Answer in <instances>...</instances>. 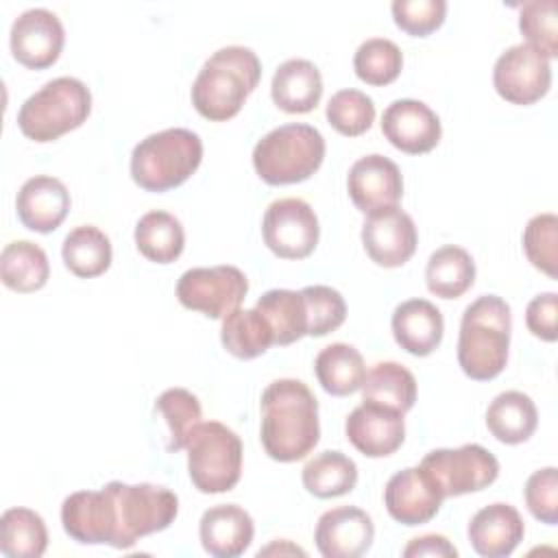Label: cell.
<instances>
[{
  "label": "cell",
  "mask_w": 558,
  "mask_h": 558,
  "mask_svg": "<svg viewBox=\"0 0 558 558\" xmlns=\"http://www.w3.org/2000/svg\"><path fill=\"white\" fill-rule=\"evenodd\" d=\"M48 547V530L31 508H9L0 517V551L9 558H39Z\"/></svg>",
  "instance_id": "34"
},
{
  "label": "cell",
  "mask_w": 558,
  "mask_h": 558,
  "mask_svg": "<svg viewBox=\"0 0 558 558\" xmlns=\"http://www.w3.org/2000/svg\"><path fill=\"white\" fill-rule=\"evenodd\" d=\"M395 24L412 35V37H427L436 28L442 26L447 15L445 0H395L390 4Z\"/></svg>",
  "instance_id": "43"
},
{
  "label": "cell",
  "mask_w": 558,
  "mask_h": 558,
  "mask_svg": "<svg viewBox=\"0 0 558 558\" xmlns=\"http://www.w3.org/2000/svg\"><path fill=\"white\" fill-rule=\"evenodd\" d=\"M536 425V405L525 392L519 390L497 395L486 410V427L504 445L525 442L534 434Z\"/></svg>",
  "instance_id": "26"
},
{
  "label": "cell",
  "mask_w": 558,
  "mask_h": 558,
  "mask_svg": "<svg viewBox=\"0 0 558 558\" xmlns=\"http://www.w3.org/2000/svg\"><path fill=\"white\" fill-rule=\"evenodd\" d=\"M421 466L436 480L445 497L477 493L499 475L497 458L477 442L458 449H434L421 460Z\"/></svg>",
  "instance_id": "10"
},
{
  "label": "cell",
  "mask_w": 558,
  "mask_h": 558,
  "mask_svg": "<svg viewBox=\"0 0 558 558\" xmlns=\"http://www.w3.org/2000/svg\"><path fill=\"white\" fill-rule=\"evenodd\" d=\"M381 133L401 153L423 155L438 146L442 126L429 105L414 98H401L384 109Z\"/></svg>",
  "instance_id": "16"
},
{
  "label": "cell",
  "mask_w": 558,
  "mask_h": 558,
  "mask_svg": "<svg viewBox=\"0 0 558 558\" xmlns=\"http://www.w3.org/2000/svg\"><path fill=\"white\" fill-rule=\"evenodd\" d=\"M262 76L257 54L246 46L216 50L192 83V105L209 122H227L240 113Z\"/></svg>",
  "instance_id": "2"
},
{
  "label": "cell",
  "mask_w": 558,
  "mask_h": 558,
  "mask_svg": "<svg viewBox=\"0 0 558 558\" xmlns=\"http://www.w3.org/2000/svg\"><path fill=\"white\" fill-rule=\"evenodd\" d=\"M70 205L72 198L63 181L48 174H37L24 181L15 198L20 222L37 233L54 231L65 220Z\"/></svg>",
  "instance_id": "20"
},
{
  "label": "cell",
  "mask_w": 558,
  "mask_h": 558,
  "mask_svg": "<svg viewBox=\"0 0 558 558\" xmlns=\"http://www.w3.org/2000/svg\"><path fill=\"white\" fill-rule=\"evenodd\" d=\"M347 440L366 458L392 456L405 438L403 414L375 403H360L344 423Z\"/></svg>",
  "instance_id": "18"
},
{
  "label": "cell",
  "mask_w": 558,
  "mask_h": 558,
  "mask_svg": "<svg viewBox=\"0 0 558 558\" xmlns=\"http://www.w3.org/2000/svg\"><path fill=\"white\" fill-rule=\"evenodd\" d=\"M325 159V137L303 122L268 131L253 148V168L268 185H290L310 179Z\"/></svg>",
  "instance_id": "5"
},
{
  "label": "cell",
  "mask_w": 558,
  "mask_h": 558,
  "mask_svg": "<svg viewBox=\"0 0 558 558\" xmlns=\"http://www.w3.org/2000/svg\"><path fill=\"white\" fill-rule=\"evenodd\" d=\"M466 534L475 554L484 558H506L523 541L525 525L514 506L490 504L473 514Z\"/></svg>",
  "instance_id": "23"
},
{
  "label": "cell",
  "mask_w": 558,
  "mask_h": 558,
  "mask_svg": "<svg viewBox=\"0 0 558 558\" xmlns=\"http://www.w3.org/2000/svg\"><path fill=\"white\" fill-rule=\"evenodd\" d=\"M259 410V440L268 458L296 462L318 445V401L301 379L286 377L268 384Z\"/></svg>",
  "instance_id": "1"
},
{
  "label": "cell",
  "mask_w": 558,
  "mask_h": 558,
  "mask_svg": "<svg viewBox=\"0 0 558 558\" xmlns=\"http://www.w3.org/2000/svg\"><path fill=\"white\" fill-rule=\"evenodd\" d=\"M264 244L281 259H303L314 253L320 227L310 203L303 198L272 201L262 220Z\"/></svg>",
  "instance_id": "11"
},
{
  "label": "cell",
  "mask_w": 558,
  "mask_h": 558,
  "mask_svg": "<svg viewBox=\"0 0 558 558\" xmlns=\"http://www.w3.org/2000/svg\"><path fill=\"white\" fill-rule=\"evenodd\" d=\"M403 68L401 48L386 37H371L362 41L353 57V70L360 81L373 87L392 83Z\"/></svg>",
  "instance_id": "37"
},
{
  "label": "cell",
  "mask_w": 558,
  "mask_h": 558,
  "mask_svg": "<svg viewBox=\"0 0 558 558\" xmlns=\"http://www.w3.org/2000/svg\"><path fill=\"white\" fill-rule=\"evenodd\" d=\"M253 519L238 504L211 506L198 521L201 545L214 558L242 556L253 543Z\"/></svg>",
  "instance_id": "21"
},
{
  "label": "cell",
  "mask_w": 558,
  "mask_h": 558,
  "mask_svg": "<svg viewBox=\"0 0 558 558\" xmlns=\"http://www.w3.org/2000/svg\"><path fill=\"white\" fill-rule=\"evenodd\" d=\"M255 307L268 320L275 333V344L286 347L307 336V312L301 290H268L257 299Z\"/></svg>",
  "instance_id": "36"
},
{
  "label": "cell",
  "mask_w": 558,
  "mask_h": 558,
  "mask_svg": "<svg viewBox=\"0 0 558 558\" xmlns=\"http://www.w3.org/2000/svg\"><path fill=\"white\" fill-rule=\"evenodd\" d=\"M423 556H434V558H456L458 549L442 536V534H425L412 538L403 547V558H423Z\"/></svg>",
  "instance_id": "46"
},
{
  "label": "cell",
  "mask_w": 558,
  "mask_h": 558,
  "mask_svg": "<svg viewBox=\"0 0 558 558\" xmlns=\"http://www.w3.org/2000/svg\"><path fill=\"white\" fill-rule=\"evenodd\" d=\"M92 113V92L74 76H57L31 94L20 111L17 126L33 142H54L78 129Z\"/></svg>",
  "instance_id": "6"
},
{
  "label": "cell",
  "mask_w": 558,
  "mask_h": 558,
  "mask_svg": "<svg viewBox=\"0 0 558 558\" xmlns=\"http://www.w3.org/2000/svg\"><path fill=\"white\" fill-rule=\"evenodd\" d=\"M362 244L366 255L384 268L403 266L416 251V225L403 209L386 207L366 216L362 225Z\"/></svg>",
  "instance_id": "15"
},
{
  "label": "cell",
  "mask_w": 558,
  "mask_h": 558,
  "mask_svg": "<svg viewBox=\"0 0 558 558\" xmlns=\"http://www.w3.org/2000/svg\"><path fill=\"white\" fill-rule=\"evenodd\" d=\"M373 538V519L355 506L323 512L314 532L316 547L325 558H360L371 549Z\"/></svg>",
  "instance_id": "19"
},
{
  "label": "cell",
  "mask_w": 558,
  "mask_h": 558,
  "mask_svg": "<svg viewBox=\"0 0 558 558\" xmlns=\"http://www.w3.org/2000/svg\"><path fill=\"white\" fill-rule=\"evenodd\" d=\"M442 499L440 486L421 464L397 471L384 488L388 514L408 527L429 523L438 514Z\"/></svg>",
  "instance_id": "14"
},
{
  "label": "cell",
  "mask_w": 558,
  "mask_h": 558,
  "mask_svg": "<svg viewBox=\"0 0 558 558\" xmlns=\"http://www.w3.org/2000/svg\"><path fill=\"white\" fill-rule=\"evenodd\" d=\"M155 410L166 421L170 432L168 451L185 449L192 429L201 423L203 416L198 397L185 388H168L157 397Z\"/></svg>",
  "instance_id": "38"
},
{
  "label": "cell",
  "mask_w": 558,
  "mask_h": 558,
  "mask_svg": "<svg viewBox=\"0 0 558 558\" xmlns=\"http://www.w3.org/2000/svg\"><path fill=\"white\" fill-rule=\"evenodd\" d=\"M11 54L28 70L50 68L65 44V31L61 20L48 9H28L11 24Z\"/></svg>",
  "instance_id": "13"
},
{
  "label": "cell",
  "mask_w": 558,
  "mask_h": 558,
  "mask_svg": "<svg viewBox=\"0 0 558 558\" xmlns=\"http://www.w3.org/2000/svg\"><path fill=\"white\" fill-rule=\"evenodd\" d=\"M327 122L344 137H357L366 133L375 122L373 98L360 89H340L336 92L325 109Z\"/></svg>",
  "instance_id": "39"
},
{
  "label": "cell",
  "mask_w": 558,
  "mask_h": 558,
  "mask_svg": "<svg viewBox=\"0 0 558 558\" xmlns=\"http://www.w3.org/2000/svg\"><path fill=\"white\" fill-rule=\"evenodd\" d=\"M187 473L196 490L218 495L231 490L242 475V440L220 421H201L187 438Z\"/></svg>",
  "instance_id": "8"
},
{
  "label": "cell",
  "mask_w": 558,
  "mask_h": 558,
  "mask_svg": "<svg viewBox=\"0 0 558 558\" xmlns=\"http://www.w3.org/2000/svg\"><path fill=\"white\" fill-rule=\"evenodd\" d=\"M512 314L497 294H482L466 305L458 333V364L475 381L495 379L508 362Z\"/></svg>",
  "instance_id": "3"
},
{
  "label": "cell",
  "mask_w": 558,
  "mask_h": 558,
  "mask_svg": "<svg viewBox=\"0 0 558 558\" xmlns=\"http://www.w3.org/2000/svg\"><path fill=\"white\" fill-rule=\"evenodd\" d=\"M523 251L534 268L547 277H556L558 264V218L556 214H538L530 218L523 231Z\"/></svg>",
  "instance_id": "42"
},
{
  "label": "cell",
  "mask_w": 558,
  "mask_h": 558,
  "mask_svg": "<svg viewBox=\"0 0 558 558\" xmlns=\"http://www.w3.org/2000/svg\"><path fill=\"white\" fill-rule=\"evenodd\" d=\"M425 281L432 294L440 299H458L475 281V262L462 246L445 244L429 255Z\"/></svg>",
  "instance_id": "29"
},
{
  "label": "cell",
  "mask_w": 558,
  "mask_h": 558,
  "mask_svg": "<svg viewBox=\"0 0 558 558\" xmlns=\"http://www.w3.org/2000/svg\"><path fill=\"white\" fill-rule=\"evenodd\" d=\"M133 235L137 251L155 264H170L179 259L185 246L183 225L177 216L163 209H153L144 214L137 220Z\"/></svg>",
  "instance_id": "31"
},
{
  "label": "cell",
  "mask_w": 558,
  "mask_h": 558,
  "mask_svg": "<svg viewBox=\"0 0 558 558\" xmlns=\"http://www.w3.org/2000/svg\"><path fill=\"white\" fill-rule=\"evenodd\" d=\"M246 292V275L240 268L227 264L211 268H190L177 281L179 303L216 320L235 312L242 305Z\"/></svg>",
  "instance_id": "9"
},
{
  "label": "cell",
  "mask_w": 558,
  "mask_h": 558,
  "mask_svg": "<svg viewBox=\"0 0 558 558\" xmlns=\"http://www.w3.org/2000/svg\"><path fill=\"white\" fill-rule=\"evenodd\" d=\"M65 268L83 279L102 275L111 266V242L105 231L94 225L74 227L61 246Z\"/></svg>",
  "instance_id": "32"
},
{
  "label": "cell",
  "mask_w": 558,
  "mask_h": 558,
  "mask_svg": "<svg viewBox=\"0 0 558 558\" xmlns=\"http://www.w3.org/2000/svg\"><path fill=\"white\" fill-rule=\"evenodd\" d=\"M111 499V519L116 534V549H129L137 538L170 527L179 512L177 495L157 484H105Z\"/></svg>",
  "instance_id": "7"
},
{
  "label": "cell",
  "mask_w": 558,
  "mask_h": 558,
  "mask_svg": "<svg viewBox=\"0 0 558 558\" xmlns=\"http://www.w3.org/2000/svg\"><path fill=\"white\" fill-rule=\"evenodd\" d=\"M495 92L512 105H534L551 85V65L536 48L527 44L510 46L499 54L493 68Z\"/></svg>",
  "instance_id": "12"
},
{
  "label": "cell",
  "mask_w": 558,
  "mask_h": 558,
  "mask_svg": "<svg viewBox=\"0 0 558 558\" xmlns=\"http://www.w3.org/2000/svg\"><path fill=\"white\" fill-rule=\"evenodd\" d=\"M390 325L397 344L416 357L434 353L445 331L440 310L427 299H408L399 303L392 312Z\"/></svg>",
  "instance_id": "24"
},
{
  "label": "cell",
  "mask_w": 558,
  "mask_h": 558,
  "mask_svg": "<svg viewBox=\"0 0 558 558\" xmlns=\"http://www.w3.org/2000/svg\"><path fill=\"white\" fill-rule=\"evenodd\" d=\"M556 316H558V294L556 292H543V294L534 296L527 303L525 325L536 338L554 342L558 338Z\"/></svg>",
  "instance_id": "45"
},
{
  "label": "cell",
  "mask_w": 558,
  "mask_h": 558,
  "mask_svg": "<svg viewBox=\"0 0 558 558\" xmlns=\"http://www.w3.org/2000/svg\"><path fill=\"white\" fill-rule=\"evenodd\" d=\"M303 486L318 499L342 497L357 484V464L342 451H323L303 466Z\"/></svg>",
  "instance_id": "35"
},
{
  "label": "cell",
  "mask_w": 558,
  "mask_h": 558,
  "mask_svg": "<svg viewBox=\"0 0 558 558\" xmlns=\"http://www.w3.org/2000/svg\"><path fill=\"white\" fill-rule=\"evenodd\" d=\"M61 523L65 534L81 545H111L113 523L109 495L100 490H76L61 504Z\"/></svg>",
  "instance_id": "22"
},
{
  "label": "cell",
  "mask_w": 558,
  "mask_h": 558,
  "mask_svg": "<svg viewBox=\"0 0 558 558\" xmlns=\"http://www.w3.org/2000/svg\"><path fill=\"white\" fill-rule=\"evenodd\" d=\"M314 373L325 392L333 397H347L362 388L366 377V364L362 353L347 342H333L320 349L314 360Z\"/></svg>",
  "instance_id": "27"
},
{
  "label": "cell",
  "mask_w": 558,
  "mask_h": 558,
  "mask_svg": "<svg viewBox=\"0 0 558 558\" xmlns=\"http://www.w3.org/2000/svg\"><path fill=\"white\" fill-rule=\"evenodd\" d=\"M50 277L48 255L31 240L9 242L0 253V279L13 292H35Z\"/></svg>",
  "instance_id": "28"
},
{
  "label": "cell",
  "mask_w": 558,
  "mask_h": 558,
  "mask_svg": "<svg viewBox=\"0 0 558 558\" xmlns=\"http://www.w3.org/2000/svg\"><path fill=\"white\" fill-rule=\"evenodd\" d=\"M362 401L405 414L416 401V379L399 362H377L364 377Z\"/></svg>",
  "instance_id": "30"
},
{
  "label": "cell",
  "mask_w": 558,
  "mask_h": 558,
  "mask_svg": "<svg viewBox=\"0 0 558 558\" xmlns=\"http://www.w3.org/2000/svg\"><path fill=\"white\" fill-rule=\"evenodd\" d=\"M525 506L534 519L547 525L558 523V473L556 466L534 471L523 488Z\"/></svg>",
  "instance_id": "44"
},
{
  "label": "cell",
  "mask_w": 558,
  "mask_h": 558,
  "mask_svg": "<svg viewBox=\"0 0 558 558\" xmlns=\"http://www.w3.org/2000/svg\"><path fill=\"white\" fill-rule=\"evenodd\" d=\"M347 190L353 205L362 214L395 207L403 196V179L399 166L384 155L360 157L347 177Z\"/></svg>",
  "instance_id": "17"
},
{
  "label": "cell",
  "mask_w": 558,
  "mask_h": 558,
  "mask_svg": "<svg viewBox=\"0 0 558 558\" xmlns=\"http://www.w3.org/2000/svg\"><path fill=\"white\" fill-rule=\"evenodd\" d=\"M272 551H279V554H283V551H290V554H301V556H305V551H303L301 547H294V545H290L288 541H283L281 545H279V543H272L270 547H266V549H259V556H262V554H272Z\"/></svg>",
  "instance_id": "47"
},
{
  "label": "cell",
  "mask_w": 558,
  "mask_h": 558,
  "mask_svg": "<svg viewBox=\"0 0 558 558\" xmlns=\"http://www.w3.org/2000/svg\"><path fill=\"white\" fill-rule=\"evenodd\" d=\"M272 102L286 113H310L323 96V76L307 59L283 61L270 83Z\"/></svg>",
  "instance_id": "25"
},
{
  "label": "cell",
  "mask_w": 558,
  "mask_h": 558,
  "mask_svg": "<svg viewBox=\"0 0 558 558\" xmlns=\"http://www.w3.org/2000/svg\"><path fill=\"white\" fill-rule=\"evenodd\" d=\"M222 347L238 360H253L275 344V333L264 314L253 310H235L222 318L220 327Z\"/></svg>",
  "instance_id": "33"
},
{
  "label": "cell",
  "mask_w": 558,
  "mask_h": 558,
  "mask_svg": "<svg viewBox=\"0 0 558 558\" xmlns=\"http://www.w3.org/2000/svg\"><path fill=\"white\" fill-rule=\"evenodd\" d=\"M558 4L556 0H532L519 11V31L525 44L536 48L543 57L554 59L558 54Z\"/></svg>",
  "instance_id": "40"
},
{
  "label": "cell",
  "mask_w": 558,
  "mask_h": 558,
  "mask_svg": "<svg viewBox=\"0 0 558 558\" xmlns=\"http://www.w3.org/2000/svg\"><path fill=\"white\" fill-rule=\"evenodd\" d=\"M203 161V142L190 129H163L131 153V177L146 192H168L185 183Z\"/></svg>",
  "instance_id": "4"
},
{
  "label": "cell",
  "mask_w": 558,
  "mask_h": 558,
  "mask_svg": "<svg viewBox=\"0 0 558 558\" xmlns=\"http://www.w3.org/2000/svg\"><path fill=\"white\" fill-rule=\"evenodd\" d=\"M307 312V336L320 338L336 331L347 318V303L331 286H305L301 290Z\"/></svg>",
  "instance_id": "41"
}]
</instances>
